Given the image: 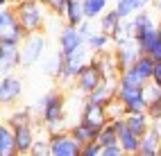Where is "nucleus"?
Here are the masks:
<instances>
[{"mask_svg": "<svg viewBox=\"0 0 161 156\" xmlns=\"http://www.w3.org/2000/svg\"><path fill=\"white\" fill-rule=\"evenodd\" d=\"M34 111H39L41 124L48 133H57V131H66L64 122H66V95L59 88L48 91L41 100H36Z\"/></svg>", "mask_w": 161, "mask_h": 156, "instance_id": "1", "label": "nucleus"}, {"mask_svg": "<svg viewBox=\"0 0 161 156\" xmlns=\"http://www.w3.org/2000/svg\"><path fill=\"white\" fill-rule=\"evenodd\" d=\"M14 12L18 16V23L23 25L25 34L43 32V27L48 23V9L43 7L41 0H16Z\"/></svg>", "mask_w": 161, "mask_h": 156, "instance_id": "2", "label": "nucleus"}, {"mask_svg": "<svg viewBox=\"0 0 161 156\" xmlns=\"http://www.w3.org/2000/svg\"><path fill=\"white\" fill-rule=\"evenodd\" d=\"M46 48H48V41L43 36V32H34V34H27L20 43V68H32L36 66L46 55Z\"/></svg>", "mask_w": 161, "mask_h": 156, "instance_id": "3", "label": "nucleus"}, {"mask_svg": "<svg viewBox=\"0 0 161 156\" xmlns=\"http://www.w3.org/2000/svg\"><path fill=\"white\" fill-rule=\"evenodd\" d=\"M91 50L86 45H82L80 50L70 52V55H64V61H61V70H59V81L61 84H68V81H75V77L80 75V70L84 68L91 61Z\"/></svg>", "mask_w": 161, "mask_h": 156, "instance_id": "4", "label": "nucleus"}, {"mask_svg": "<svg viewBox=\"0 0 161 156\" xmlns=\"http://www.w3.org/2000/svg\"><path fill=\"white\" fill-rule=\"evenodd\" d=\"M25 36H27V34H25L23 25L18 23V16H16V12H14V5L0 9V41L20 45Z\"/></svg>", "mask_w": 161, "mask_h": 156, "instance_id": "5", "label": "nucleus"}, {"mask_svg": "<svg viewBox=\"0 0 161 156\" xmlns=\"http://www.w3.org/2000/svg\"><path fill=\"white\" fill-rule=\"evenodd\" d=\"M116 100L123 102L125 113H145L147 111V100H145L143 86H130V84H120L118 81Z\"/></svg>", "mask_w": 161, "mask_h": 156, "instance_id": "6", "label": "nucleus"}, {"mask_svg": "<svg viewBox=\"0 0 161 156\" xmlns=\"http://www.w3.org/2000/svg\"><path fill=\"white\" fill-rule=\"evenodd\" d=\"M102 79H104V77H102V72L98 70V66H95L93 61H89V64L80 70V75L75 77L73 84H75V91H77L80 95L89 97L91 93H93L95 88H98V86L102 84Z\"/></svg>", "mask_w": 161, "mask_h": 156, "instance_id": "7", "label": "nucleus"}, {"mask_svg": "<svg viewBox=\"0 0 161 156\" xmlns=\"http://www.w3.org/2000/svg\"><path fill=\"white\" fill-rule=\"evenodd\" d=\"M48 143H50L52 156H80V149H82V145L68 133V129L57 131V133H48Z\"/></svg>", "mask_w": 161, "mask_h": 156, "instance_id": "8", "label": "nucleus"}, {"mask_svg": "<svg viewBox=\"0 0 161 156\" xmlns=\"http://www.w3.org/2000/svg\"><path fill=\"white\" fill-rule=\"evenodd\" d=\"M80 120L84 124H89L91 129L100 131L107 122H109V116H107V107L98 102H91V100H84L82 104V111H80Z\"/></svg>", "mask_w": 161, "mask_h": 156, "instance_id": "9", "label": "nucleus"}, {"mask_svg": "<svg viewBox=\"0 0 161 156\" xmlns=\"http://www.w3.org/2000/svg\"><path fill=\"white\" fill-rule=\"evenodd\" d=\"M23 79L16 72L7 77H0V107H14L23 97Z\"/></svg>", "mask_w": 161, "mask_h": 156, "instance_id": "10", "label": "nucleus"}, {"mask_svg": "<svg viewBox=\"0 0 161 156\" xmlns=\"http://www.w3.org/2000/svg\"><path fill=\"white\" fill-rule=\"evenodd\" d=\"M20 68V45L0 41V77L14 75Z\"/></svg>", "mask_w": 161, "mask_h": 156, "instance_id": "11", "label": "nucleus"}, {"mask_svg": "<svg viewBox=\"0 0 161 156\" xmlns=\"http://www.w3.org/2000/svg\"><path fill=\"white\" fill-rule=\"evenodd\" d=\"M57 45H59V52H61V55H70V52L80 50L82 45H86V43H84V39H82V34H80V29H77V27H73V25H64V27L59 29Z\"/></svg>", "mask_w": 161, "mask_h": 156, "instance_id": "12", "label": "nucleus"}, {"mask_svg": "<svg viewBox=\"0 0 161 156\" xmlns=\"http://www.w3.org/2000/svg\"><path fill=\"white\" fill-rule=\"evenodd\" d=\"M138 57H141V50H138L136 41H130V43H125V45H116V48H114V59H116L118 75H120L123 70L132 68V66L136 64Z\"/></svg>", "mask_w": 161, "mask_h": 156, "instance_id": "13", "label": "nucleus"}, {"mask_svg": "<svg viewBox=\"0 0 161 156\" xmlns=\"http://www.w3.org/2000/svg\"><path fill=\"white\" fill-rule=\"evenodd\" d=\"M14 138H16V147L20 152V156H27L30 149L34 147L36 143V127L34 122H25V124H18V127H14Z\"/></svg>", "mask_w": 161, "mask_h": 156, "instance_id": "14", "label": "nucleus"}, {"mask_svg": "<svg viewBox=\"0 0 161 156\" xmlns=\"http://www.w3.org/2000/svg\"><path fill=\"white\" fill-rule=\"evenodd\" d=\"M161 149V124L152 122L143 136H141V147H138V154L141 156H157Z\"/></svg>", "mask_w": 161, "mask_h": 156, "instance_id": "15", "label": "nucleus"}, {"mask_svg": "<svg viewBox=\"0 0 161 156\" xmlns=\"http://www.w3.org/2000/svg\"><path fill=\"white\" fill-rule=\"evenodd\" d=\"M116 91H118V77H109V79H102V84L95 88L86 100L91 102H98V104H109L116 100Z\"/></svg>", "mask_w": 161, "mask_h": 156, "instance_id": "16", "label": "nucleus"}, {"mask_svg": "<svg viewBox=\"0 0 161 156\" xmlns=\"http://www.w3.org/2000/svg\"><path fill=\"white\" fill-rule=\"evenodd\" d=\"M0 156H20V152L16 147L14 129L7 122L0 124Z\"/></svg>", "mask_w": 161, "mask_h": 156, "instance_id": "17", "label": "nucleus"}, {"mask_svg": "<svg viewBox=\"0 0 161 156\" xmlns=\"http://www.w3.org/2000/svg\"><path fill=\"white\" fill-rule=\"evenodd\" d=\"M64 23L73 25V27H80L86 16H84V7H82V0H68L66 3V12H64Z\"/></svg>", "mask_w": 161, "mask_h": 156, "instance_id": "18", "label": "nucleus"}, {"mask_svg": "<svg viewBox=\"0 0 161 156\" xmlns=\"http://www.w3.org/2000/svg\"><path fill=\"white\" fill-rule=\"evenodd\" d=\"M114 45V41L109 34L100 32V29H95V32L86 39V48L91 50V55H102V52H111L109 48Z\"/></svg>", "mask_w": 161, "mask_h": 156, "instance_id": "19", "label": "nucleus"}, {"mask_svg": "<svg viewBox=\"0 0 161 156\" xmlns=\"http://www.w3.org/2000/svg\"><path fill=\"white\" fill-rule=\"evenodd\" d=\"M125 124H127V129L134 131L138 138L143 136V133L152 127V120L147 118V113H127L125 116Z\"/></svg>", "mask_w": 161, "mask_h": 156, "instance_id": "20", "label": "nucleus"}, {"mask_svg": "<svg viewBox=\"0 0 161 156\" xmlns=\"http://www.w3.org/2000/svg\"><path fill=\"white\" fill-rule=\"evenodd\" d=\"M120 23H123V18L118 16L116 9L111 7V9H107V12L98 18V29H100V32H104V34H109V36H114L116 29L120 27Z\"/></svg>", "mask_w": 161, "mask_h": 156, "instance_id": "21", "label": "nucleus"}, {"mask_svg": "<svg viewBox=\"0 0 161 156\" xmlns=\"http://www.w3.org/2000/svg\"><path fill=\"white\" fill-rule=\"evenodd\" d=\"M68 133H70V136L77 140L80 145H86V143L95 140V136H98V131L91 129L89 124H84L82 120H77L75 124H70V127H68Z\"/></svg>", "mask_w": 161, "mask_h": 156, "instance_id": "22", "label": "nucleus"}, {"mask_svg": "<svg viewBox=\"0 0 161 156\" xmlns=\"http://www.w3.org/2000/svg\"><path fill=\"white\" fill-rule=\"evenodd\" d=\"M132 25H134V34H136V32H143V29L157 27L159 25V18H157V14L150 12V9H141L138 14L132 16Z\"/></svg>", "mask_w": 161, "mask_h": 156, "instance_id": "23", "label": "nucleus"}, {"mask_svg": "<svg viewBox=\"0 0 161 156\" xmlns=\"http://www.w3.org/2000/svg\"><path fill=\"white\" fill-rule=\"evenodd\" d=\"M9 127H18V124H25V122H34V107H16L12 113L7 116L5 120Z\"/></svg>", "mask_w": 161, "mask_h": 156, "instance_id": "24", "label": "nucleus"}, {"mask_svg": "<svg viewBox=\"0 0 161 156\" xmlns=\"http://www.w3.org/2000/svg\"><path fill=\"white\" fill-rule=\"evenodd\" d=\"M82 7L86 20H98L109 9V0H82Z\"/></svg>", "mask_w": 161, "mask_h": 156, "instance_id": "25", "label": "nucleus"}, {"mask_svg": "<svg viewBox=\"0 0 161 156\" xmlns=\"http://www.w3.org/2000/svg\"><path fill=\"white\" fill-rule=\"evenodd\" d=\"M152 68H154V59L147 57V55H141L136 59V64L132 66V70L145 81V84H147V81H152Z\"/></svg>", "mask_w": 161, "mask_h": 156, "instance_id": "26", "label": "nucleus"}, {"mask_svg": "<svg viewBox=\"0 0 161 156\" xmlns=\"http://www.w3.org/2000/svg\"><path fill=\"white\" fill-rule=\"evenodd\" d=\"M114 9L123 20H127V18H132L134 14L141 12V3L138 0H114Z\"/></svg>", "mask_w": 161, "mask_h": 156, "instance_id": "27", "label": "nucleus"}, {"mask_svg": "<svg viewBox=\"0 0 161 156\" xmlns=\"http://www.w3.org/2000/svg\"><path fill=\"white\" fill-rule=\"evenodd\" d=\"M95 140L100 143V147H109V145H116L118 143V131L111 122H107L104 127L98 131V136H95Z\"/></svg>", "mask_w": 161, "mask_h": 156, "instance_id": "28", "label": "nucleus"}, {"mask_svg": "<svg viewBox=\"0 0 161 156\" xmlns=\"http://www.w3.org/2000/svg\"><path fill=\"white\" fill-rule=\"evenodd\" d=\"M61 61H64V55H61V52L57 50L55 52V55H52L48 61H46V66H43V72H46V75L48 77H59V70H61Z\"/></svg>", "mask_w": 161, "mask_h": 156, "instance_id": "29", "label": "nucleus"}, {"mask_svg": "<svg viewBox=\"0 0 161 156\" xmlns=\"http://www.w3.org/2000/svg\"><path fill=\"white\" fill-rule=\"evenodd\" d=\"M27 156H52V154H50V143H48V138H36L34 147L30 149Z\"/></svg>", "mask_w": 161, "mask_h": 156, "instance_id": "30", "label": "nucleus"}, {"mask_svg": "<svg viewBox=\"0 0 161 156\" xmlns=\"http://www.w3.org/2000/svg\"><path fill=\"white\" fill-rule=\"evenodd\" d=\"M43 3V7L48 9V12H52L55 16H64V12H66V3L68 0H41Z\"/></svg>", "mask_w": 161, "mask_h": 156, "instance_id": "31", "label": "nucleus"}, {"mask_svg": "<svg viewBox=\"0 0 161 156\" xmlns=\"http://www.w3.org/2000/svg\"><path fill=\"white\" fill-rule=\"evenodd\" d=\"M107 116H109V120H118V118H125L127 113H125V107H123V102H109L107 104Z\"/></svg>", "mask_w": 161, "mask_h": 156, "instance_id": "32", "label": "nucleus"}, {"mask_svg": "<svg viewBox=\"0 0 161 156\" xmlns=\"http://www.w3.org/2000/svg\"><path fill=\"white\" fill-rule=\"evenodd\" d=\"M143 93H145V100L150 104V102H154V100L161 97V86H157L154 81H147V84L143 86Z\"/></svg>", "mask_w": 161, "mask_h": 156, "instance_id": "33", "label": "nucleus"}, {"mask_svg": "<svg viewBox=\"0 0 161 156\" xmlns=\"http://www.w3.org/2000/svg\"><path fill=\"white\" fill-rule=\"evenodd\" d=\"M100 154H102V147H100L98 140H91L86 145H82V149H80V156H100Z\"/></svg>", "mask_w": 161, "mask_h": 156, "instance_id": "34", "label": "nucleus"}, {"mask_svg": "<svg viewBox=\"0 0 161 156\" xmlns=\"http://www.w3.org/2000/svg\"><path fill=\"white\" fill-rule=\"evenodd\" d=\"M145 113H147V118L152 120V122H161V97L154 100V102H150Z\"/></svg>", "mask_w": 161, "mask_h": 156, "instance_id": "35", "label": "nucleus"}, {"mask_svg": "<svg viewBox=\"0 0 161 156\" xmlns=\"http://www.w3.org/2000/svg\"><path fill=\"white\" fill-rule=\"evenodd\" d=\"M100 156H127V154H125V149L120 147V145L116 143V145H109V147H102Z\"/></svg>", "mask_w": 161, "mask_h": 156, "instance_id": "36", "label": "nucleus"}, {"mask_svg": "<svg viewBox=\"0 0 161 156\" xmlns=\"http://www.w3.org/2000/svg\"><path fill=\"white\" fill-rule=\"evenodd\" d=\"M91 23H93V20H84V23H82L80 27H77V29H80V34H82V39H84V43H86V39H89V36H91V34L95 32Z\"/></svg>", "mask_w": 161, "mask_h": 156, "instance_id": "37", "label": "nucleus"}, {"mask_svg": "<svg viewBox=\"0 0 161 156\" xmlns=\"http://www.w3.org/2000/svg\"><path fill=\"white\" fill-rule=\"evenodd\" d=\"M147 57H152L154 61H161V36L152 43V48H150V52H147Z\"/></svg>", "mask_w": 161, "mask_h": 156, "instance_id": "38", "label": "nucleus"}, {"mask_svg": "<svg viewBox=\"0 0 161 156\" xmlns=\"http://www.w3.org/2000/svg\"><path fill=\"white\" fill-rule=\"evenodd\" d=\"M152 81L157 86H161V61H154V68H152Z\"/></svg>", "mask_w": 161, "mask_h": 156, "instance_id": "39", "label": "nucleus"}, {"mask_svg": "<svg viewBox=\"0 0 161 156\" xmlns=\"http://www.w3.org/2000/svg\"><path fill=\"white\" fill-rule=\"evenodd\" d=\"M154 12H157V18H159V23H161V0H154Z\"/></svg>", "mask_w": 161, "mask_h": 156, "instance_id": "40", "label": "nucleus"}, {"mask_svg": "<svg viewBox=\"0 0 161 156\" xmlns=\"http://www.w3.org/2000/svg\"><path fill=\"white\" fill-rule=\"evenodd\" d=\"M138 3H141V9H150L154 5V0H138Z\"/></svg>", "mask_w": 161, "mask_h": 156, "instance_id": "41", "label": "nucleus"}, {"mask_svg": "<svg viewBox=\"0 0 161 156\" xmlns=\"http://www.w3.org/2000/svg\"><path fill=\"white\" fill-rule=\"evenodd\" d=\"M12 5V0H0V9H5V7H9Z\"/></svg>", "mask_w": 161, "mask_h": 156, "instance_id": "42", "label": "nucleus"}, {"mask_svg": "<svg viewBox=\"0 0 161 156\" xmlns=\"http://www.w3.org/2000/svg\"><path fill=\"white\" fill-rule=\"evenodd\" d=\"M159 36H161V23H159Z\"/></svg>", "mask_w": 161, "mask_h": 156, "instance_id": "43", "label": "nucleus"}, {"mask_svg": "<svg viewBox=\"0 0 161 156\" xmlns=\"http://www.w3.org/2000/svg\"><path fill=\"white\" fill-rule=\"evenodd\" d=\"M130 156H141V154H130Z\"/></svg>", "mask_w": 161, "mask_h": 156, "instance_id": "44", "label": "nucleus"}, {"mask_svg": "<svg viewBox=\"0 0 161 156\" xmlns=\"http://www.w3.org/2000/svg\"><path fill=\"white\" fill-rule=\"evenodd\" d=\"M157 156H161V149H159V154H157Z\"/></svg>", "mask_w": 161, "mask_h": 156, "instance_id": "45", "label": "nucleus"}, {"mask_svg": "<svg viewBox=\"0 0 161 156\" xmlns=\"http://www.w3.org/2000/svg\"><path fill=\"white\" fill-rule=\"evenodd\" d=\"M0 124H3V122H0Z\"/></svg>", "mask_w": 161, "mask_h": 156, "instance_id": "46", "label": "nucleus"}, {"mask_svg": "<svg viewBox=\"0 0 161 156\" xmlns=\"http://www.w3.org/2000/svg\"><path fill=\"white\" fill-rule=\"evenodd\" d=\"M159 124H161V122H159Z\"/></svg>", "mask_w": 161, "mask_h": 156, "instance_id": "47", "label": "nucleus"}]
</instances>
